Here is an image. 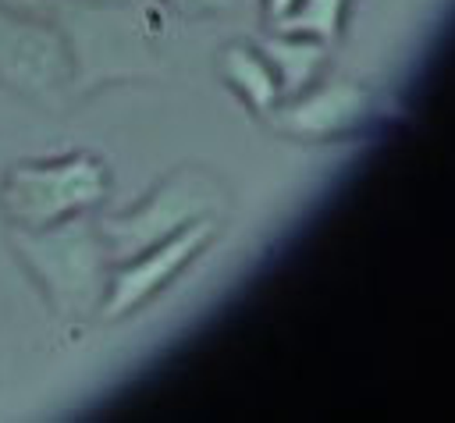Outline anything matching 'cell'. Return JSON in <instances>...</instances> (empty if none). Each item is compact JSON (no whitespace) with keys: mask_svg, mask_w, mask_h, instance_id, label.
Instances as JSON below:
<instances>
[{"mask_svg":"<svg viewBox=\"0 0 455 423\" xmlns=\"http://www.w3.org/2000/svg\"><path fill=\"white\" fill-rule=\"evenodd\" d=\"M50 4H53V0H0V7H7V11H18V14H43V18H50Z\"/></svg>","mask_w":455,"mask_h":423,"instance_id":"12","label":"cell"},{"mask_svg":"<svg viewBox=\"0 0 455 423\" xmlns=\"http://www.w3.org/2000/svg\"><path fill=\"white\" fill-rule=\"evenodd\" d=\"M370 89L359 82H327L288 103H277L267 121L295 139H331L359 128L370 117Z\"/></svg>","mask_w":455,"mask_h":423,"instance_id":"7","label":"cell"},{"mask_svg":"<svg viewBox=\"0 0 455 423\" xmlns=\"http://www.w3.org/2000/svg\"><path fill=\"white\" fill-rule=\"evenodd\" d=\"M345 7H348V0H299V4L274 25V32L306 36V39H316V43H331V39H338V32H341Z\"/></svg>","mask_w":455,"mask_h":423,"instance_id":"10","label":"cell"},{"mask_svg":"<svg viewBox=\"0 0 455 423\" xmlns=\"http://www.w3.org/2000/svg\"><path fill=\"white\" fill-rule=\"evenodd\" d=\"M71 53V89L89 92L103 82L142 78L160 71L146 18L128 4H50Z\"/></svg>","mask_w":455,"mask_h":423,"instance_id":"2","label":"cell"},{"mask_svg":"<svg viewBox=\"0 0 455 423\" xmlns=\"http://www.w3.org/2000/svg\"><path fill=\"white\" fill-rule=\"evenodd\" d=\"M220 206H224V188L206 171L181 167L167 181H160L139 206L100 220V235L107 242L110 263H121L156 245L160 238L188 227L192 220L217 217Z\"/></svg>","mask_w":455,"mask_h":423,"instance_id":"4","label":"cell"},{"mask_svg":"<svg viewBox=\"0 0 455 423\" xmlns=\"http://www.w3.org/2000/svg\"><path fill=\"white\" fill-rule=\"evenodd\" d=\"M277 36L281 39H263L259 46L281 78V92L291 96L313 78V71L323 57V46L316 39H306V36H284V32H277Z\"/></svg>","mask_w":455,"mask_h":423,"instance_id":"9","label":"cell"},{"mask_svg":"<svg viewBox=\"0 0 455 423\" xmlns=\"http://www.w3.org/2000/svg\"><path fill=\"white\" fill-rule=\"evenodd\" d=\"M164 4H171L174 11L196 18V14H217V11H224L231 0H164Z\"/></svg>","mask_w":455,"mask_h":423,"instance_id":"11","label":"cell"},{"mask_svg":"<svg viewBox=\"0 0 455 423\" xmlns=\"http://www.w3.org/2000/svg\"><path fill=\"white\" fill-rule=\"evenodd\" d=\"M295 4H299V0H263V18H267V25L274 28V25H277V21H281Z\"/></svg>","mask_w":455,"mask_h":423,"instance_id":"13","label":"cell"},{"mask_svg":"<svg viewBox=\"0 0 455 423\" xmlns=\"http://www.w3.org/2000/svg\"><path fill=\"white\" fill-rule=\"evenodd\" d=\"M11 245L57 316H89L100 309L110 277V252L100 224L78 213L46 227H14Z\"/></svg>","mask_w":455,"mask_h":423,"instance_id":"1","label":"cell"},{"mask_svg":"<svg viewBox=\"0 0 455 423\" xmlns=\"http://www.w3.org/2000/svg\"><path fill=\"white\" fill-rule=\"evenodd\" d=\"M0 85L46 110L64 107L75 92L64 32L43 14L0 7Z\"/></svg>","mask_w":455,"mask_h":423,"instance_id":"5","label":"cell"},{"mask_svg":"<svg viewBox=\"0 0 455 423\" xmlns=\"http://www.w3.org/2000/svg\"><path fill=\"white\" fill-rule=\"evenodd\" d=\"M220 71L238 89V96L249 103V110H256L259 117H267L284 96L274 64L259 50H249L245 43H231L220 53Z\"/></svg>","mask_w":455,"mask_h":423,"instance_id":"8","label":"cell"},{"mask_svg":"<svg viewBox=\"0 0 455 423\" xmlns=\"http://www.w3.org/2000/svg\"><path fill=\"white\" fill-rule=\"evenodd\" d=\"M213 231H217V217H203V220H192L188 227L160 238L156 245L135 252L132 259H121L114 277H107V291H103L100 313L107 320H121L132 309L146 306L164 284H171L188 267V259L196 252L206 249Z\"/></svg>","mask_w":455,"mask_h":423,"instance_id":"6","label":"cell"},{"mask_svg":"<svg viewBox=\"0 0 455 423\" xmlns=\"http://www.w3.org/2000/svg\"><path fill=\"white\" fill-rule=\"evenodd\" d=\"M110 192V171L92 153L14 164L0 181V210L14 227H46L100 206Z\"/></svg>","mask_w":455,"mask_h":423,"instance_id":"3","label":"cell"}]
</instances>
